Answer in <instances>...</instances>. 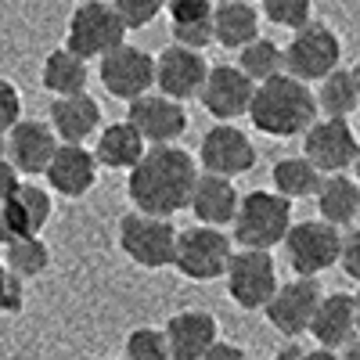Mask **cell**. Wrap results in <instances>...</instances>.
<instances>
[{
  "label": "cell",
  "mask_w": 360,
  "mask_h": 360,
  "mask_svg": "<svg viewBox=\"0 0 360 360\" xmlns=\"http://www.w3.org/2000/svg\"><path fill=\"white\" fill-rule=\"evenodd\" d=\"M202 108L217 119V123H234L252 112L256 101V83L238 69V65H213L209 83L202 90Z\"/></svg>",
  "instance_id": "obj_16"
},
{
  "label": "cell",
  "mask_w": 360,
  "mask_h": 360,
  "mask_svg": "<svg viewBox=\"0 0 360 360\" xmlns=\"http://www.w3.org/2000/svg\"><path fill=\"white\" fill-rule=\"evenodd\" d=\"M58 148H62V141L44 119H22L8 134V159L22 176H47Z\"/></svg>",
  "instance_id": "obj_17"
},
{
  "label": "cell",
  "mask_w": 360,
  "mask_h": 360,
  "mask_svg": "<svg viewBox=\"0 0 360 360\" xmlns=\"http://www.w3.org/2000/svg\"><path fill=\"white\" fill-rule=\"evenodd\" d=\"M321 299H324V292H321L317 278H292V281H281L278 295L270 299V307L263 314L274 332H281L285 339H295V335L310 332Z\"/></svg>",
  "instance_id": "obj_13"
},
{
  "label": "cell",
  "mask_w": 360,
  "mask_h": 360,
  "mask_svg": "<svg viewBox=\"0 0 360 360\" xmlns=\"http://www.w3.org/2000/svg\"><path fill=\"white\" fill-rule=\"evenodd\" d=\"M51 130L58 134L62 144H86L94 134H101V105L90 94H76V98H54L51 101V115H47Z\"/></svg>",
  "instance_id": "obj_22"
},
{
  "label": "cell",
  "mask_w": 360,
  "mask_h": 360,
  "mask_svg": "<svg viewBox=\"0 0 360 360\" xmlns=\"http://www.w3.org/2000/svg\"><path fill=\"white\" fill-rule=\"evenodd\" d=\"M238 69H242L259 86V83H266V79H274V76L285 72V47H278L274 40L259 37L256 44L238 51Z\"/></svg>",
  "instance_id": "obj_30"
},
{
  "label": "cell",
  "mask_w": 360,
  "mask_h": 360,
  "mask_svg": "<svg viewBox=\"0 0 360 360\" xmlns=\"http://www.w3.org/2000/svg\"><path fill=\"white\" fill-rule=\"evenodd\" d=\"M353 299H356V324H360V292H356Z\"/></svg>",
  "instance_id": "obj_47"
},
{
  "label": "cell",
  "mask_w": 360,
  "mask_h": 360,
  "mask_svg": "<svg viewBox=\"0 0 360 360\" xmlns=\"http://www.w3.org/2000/svg\"><path fill=\"white\" fill-rule=\"evenodd\" d=\"M217 11L213 0H166L169 25H188V22H209Z\"/></svg>",
  "instance_id": "obj_36"
},
{
  "label": "cell",
  "mask_w": 360,
  "mask_h": 360,
  "mask_svg": "<svg viewBox=\"0 0 360 360\" xmlns=\"http://www.w3.org/2000/svg\"><path fill=\"white\" fill-rule=\"evenodd\" d=\"M317 108L324 119H349L360 108V90L353 79V69H335L328 79L317 83Z\"/></svg>",
  "instance_id": "obj_28"
},
{
  "label": "cell",
  "mask_w": 360,
  "mask_h": 360,
  "mask_svg": "<svg viewBox=\"0 0 360 360\" xmlns=\"http://www.w3.org/2000/svg\"><path fill=\"white\" fill-rule=\"evenodd\" d=\"M259 11L256 4H242V0H224L213 11V33L217 44L227 51H242L259 40Z\"/></svg>",
  "instance_id": "obj_25"
},
{
  "label": "cell",
  "mask_w": 360,
  "mask_h": 360,
  "mask_svg": "<svg viewBox=\"0 0 360 360\" xmlns=\"http://www.w3.org/2000/svg\"><path fill=\"white\" fill-rule=\"evenodd\" d=\"M353 79H356V90H360V62L353 65Z\"/></svg>",
  "instance_id": "obj_46"
},
{
  "label": "cell",
  "mask_w": 360,
  "mask_h": 360,
  "mask_svg": "<svg viewBox=\"0 0 360 360\" xmlns=\"http://www.w3.org/2000/svg\"><path fill=\"white\" fill-rule=\"evenodd\" d=\"M0 159H8V134H0Z\"/></svg>",
  "instance_id": "obj_44"
},
{
  "label": "cell",
  "mask_w": 360,
  "mask_h": 360,
  "mask_svg": "<svg viewBox=\"0 0 360 360\" xmlns=\"http://www.w3.org/2000/svg\"><path fill=\"white\" fill-rule=\"evenodd\" d=\"M79 4H98V0H79Z\"/></svg>",
  "instance_id": "obj_48"
},
{
  "label": "cell",
  "mask_w": 360,
  "mask_h": 360,
  "mask_svg": "<svg viewBox=\"0 0 360 360\" xmlns=\"http://www.w3.org/2000/svg\"><path fill=\"white\" fill-rule=\"evenodd\" d=\"M342 238L346 234H339V227L324 220L295 224L285 242V256H288V266L295 270V278H317L324 270H332L342 259Z\"/></svg>",
  "instance_id": "obj_10"
},
{
  "label": "cell",
  "mask_w": 360,
  "mask_h": 360,
  "mask_svg": "<svg viewBox=\"0 0 360 360\" xmlns=\"http://www.w3.org/2000/svg\"><path fill=\"white\" fill-rule=\"evenodd\" d=\"M198 176H202V166L184 148H176V144L148 148V155L130 169V180H127L134 213L159 217V220L176 217L180 209L191 205Z\"/></svg>",
  "instance_id": "obj_1"
},
{
  "label": "cell",
  "mask_w": 360,
  "mask_h": 360,
  "mask_svg": "<svg viewBox=\"0 0 360 360\" xmlns=\"http://www.w3.org/2000/svg\"><path fill=\"white\" fill-rule=\"evenodd\" d=\"M303 360H346L342 353H332V349H310V353H303Z\"/></svg>",
  "instance_id": "obj_42"
},
{
  "label": "cell",
  "mask_w": 360,
  "mask_h": 360,
  "mask_svg": "<svg viewBox=\"0 0 360 360\" xmlns=\"http://www.w3.org/2000/svg\"><path fill=\"white\" fill-rule=\"evenodd\" d=\"M127 33L130 29L112 8V0H98V4H79L72 11L65 47L86 58V62H101V58H108L112 51L127 44Z\"/></svg>",
  "instance_id": "obj_4"
},
{
  "label": "cell",
  "mask_w": 360,
  "mask_h": 360,
  "mask_svg": "<svg viewBox=\"0 0 360 360\" xmlns=\"http://www.w3.org/2000/svg\"><path fill=\"white\" fill-rule=\"evenodd\" d=\"M162 332L173 360H202L220 342V324L209 310H180L162 324Z\"/></svg>",
  "instance_id": "obj_18"
},
{
  "label": "cell",
  "mask_w": 360,
  "mask_h": 360,
  "mask_svg": "<svg viewBox=\"0 0 360 360\" xmlns=\"http://www.w3.org/2000/svg\"><path fill=\"white\" fill-rule=\"evenodd\" d=\"M234 238H227L217 227H188L180 231V242H176V270L184 274L188 281H217L227 278V266L234 259Z\"/></svg>",
  "instance_id": "obj_7"
},
{
  "label": "cell",
  "mask_w": 360,
  "mask_h": 360,
  "mask_svg": "<svg viewBox=\"0 0 360 360\" xmlns=\"http://www.w3.org/2000/svg\"><path fill=\"white\" fill-rule=\"evenodd\" d=\"M259 15H263L266 22L281 25V29H292V33H299L303 25H310L314 0H259Z\"/></svg>",
  "instance_id": "obj_33"
},
{
  "label": "cell",
  "mask_w": 360,
  "mask_h": 360,
  "mask_svg": "<svg viewBox=\"0 0 360 360\" xmlns=\"http://www.w3.org/2000/svg\"><path fill=\"white\" fill-rule=\"evenodd\" d=\"M18 176H22V173L11 166V159H0V205L11 202V198L18 195V188H22Z\"/></svg>",
  "instance_id": "obj_40"
},
{
  "label": "cell",
  "mask_w": 360,
  "mask_h": 360,
  "mask_svg": "<svg viewBox=\"0 0 360 360\" xmlns=\"http://www.w3.org/2000/svg\"><path fill=\"white\" fill-rule=\"evenodd\" d=\"M342 356H346V360H360V339H356V342H353V346H349Z\"/></svg>",
  "instance_id": "obj_43"
},
{
  "label": "cell",
  "mask_w": 360,
  "mask_h": 360,
  "mask_svg": "<svg viewBox=\"0 0 360 360\" xmlns=\"http://www.w3.org/2000/svg\"><path fill=\"white\" fill-rule=\"evenodd\" d=\"M202 360H245V349H242V346H234V342H224V339H220V342H217L213 349H209Z\"/></svg>",
  "instance_id": "obj_41"
},
{
  "label": "cell",
  "mask_w": 360,
  "mask_h": 360,
  "mask_svg": "<svg viewBox=\"0 0 360 360\" xmlns=\"http://www.w3.org/2000/svg\"><path fill=\"white\" fill-rule=\"evenodd\" d=\"M227 295L234 299L242 310H266L270 299L278 295V263L274 252H259V249H238L231 266H227Z\"/></svg>",
  "instance_id": "obj_9"
},
{
  "label": "cell",
  "mask_w": 360,
  "mask_h": 360,
  "mask_svg": "<svg viewBox=\"0 0 360 360\" xmlns=\"http://www.w3.org/2000/svg\"><path fill=\"white\" fill-rule=\"evenodd\" d=\"M148 155V141L127 123H108L101 134H98V144H94V159L98 166L105 169H123L130 173L141 159Z\"/></svg>",
  "instance_id": "obj_23"
},
{
  "label": "cell",
  "mask_w": 360,
  "mask_h": 360,
  "mask_svg": "<svg viewBox=\"0 0 360 360\" xmlns=\"http://www.w3.org/2000/svg\"><path fill=\"white\" fill-rule=\"evenodd\" d=\"M317 94H310L307 83L292 79L288 72L274 76L256 86V101H252V127L266 137H299L317 123Z\"/></svg>",
  "instance_id": "obj_2"
},
{
  "label": "cell",
  "mask_w": 360,
  "mask_h": 360,
  "mask_svg": "<svg viewBox=\"0 0 360 360\" xmlns=\"http://www.w3.org/2000/svg\"><path fill=\"white\" fill-rule=\"evenodd\" d=\"M292 227H295L292 202L285 195H278L274 188H256V191L242 195V209H238V220L231 231H234V245L270 252L274 245L288 242Z\"/></svg>",
  "instance_id": "obj_3"
},
{
  "label": "cell",
  "mask_w": 360,
  "mask_h": 360,
  "mask_svg": "<svg viewBox=\"0 0 360 360\" xmlns=\"http://www.w3.org/2000/svg\"><path fill=\"white\" fill-rule=\"evenodd\" d=\"M127 123L148 141V148H169L188 134V108L166 94H148L127 108Z\"/></svg>",
  "instance_id": "obj_14"
},
{
  "label": "cell",
  "mask_w": 360,
  "mask_h": 360,
  "mask_svg": "<svg viewBox=\"0 0 360 360\" xmlns=\"http://www.w3.org/2000/svg\"><path fill=\"white\" fill-rule=\"evenodd\" d=\"M270 184H274L278 195H285L288 202L295 198H317L321 184H324V173L307 159V155H292V159H278L274 173H270Z\"/></svg>",
  "instance_id": "obj_27"
},
{
  "label": "cell",
  "mask_w": 360,
  "mask_h": 360,
  "mask_svg": "<svg viewBox=\"0 0 360 360\" xmlns=\"http://www.w3.org/2000/svg\"><path fill=\"white\" fill-rule=\"evenodd\" d=\"M169 37H173L176 47H188V51H205L209 44H217L213 18L209 22H188V25H169Z\"/></svg>",
  "instance_id": "obj_35"
},
{
  "label": "cell",
  "mask_w": 360,
  "mask_h": 360,
  "mask_svg": "<svg viewBox=\"0 0 360 360\" xmlns=\"http://www.w3.org/2000/svg\"><path fill=\"white\" fill-rule=\"evenodd\" d=\"M191 217L202 224V227H234L238 220V209H242V195H238L234 180L227 176H213V173H202L198 184H195V195H191Z\"/></svg>",
  "instance_id": "obj_20"
},
{
  "label": "cell",
  "mask_w": 360,
  "mask_h": 360,
  "mask_svg": "<svg viewBox=\"0 0 360 360\" xmlns=\"http://www.w3.org/2000/svg\"><path fill=\"white\" fill-rule=\"evenodd\" d=\"M123 360H173L162 328H134L123 346Z\"/></svg>",
  "instance_id": "obj_32"
},
{
  "label": "cell",
  "mask_w": 360,
  "mask_h": 360,
  "mask_svg": "<svg viewBox=\"0 0 360 360\" xmlns=\"http://www.w3.org/2000/svg\"><path fill=\"white\" fill-rule=\"evenodd\" d=\"M303 155L324 176L346 173L360 155V141L349 127V119H317V123L303 134Z\"/></svg>",
  "instance_id": "obj_12"
},
{
  "label": "cell",
  "mask_w": 360,
  "mask_h": 360,
  "mask_svg": "<svg viewBox=\"0 0 360 360\" xmlns=\"http://www.w3.org/2000/svg\"><path fill=\"white\" fill-rule=\"evenodd\" d=\"M274 360H278V356H274Z\"/></svg>",
  "instance_id": "obj_50"
},
{
  "label": "cell",
  "mask_w": 360,
  "mask_h": 360,
  "mask_svg": "<svg viewBox=\"0 0 360 360\" xmlns=\"http://www.w3.org/2000/svg\"><path fill=\"white\" fill-rule=\"evenodd\" d=\"M4 263H8L11 274H18L22 281H29V278L47 274L51 249H47L44 238H22V242H15V245L4 249Z\"/></svg>",
  "instance_id": "obj_31"
},
{
  "label": "cell",
  "mask_w": 360,
  "mask_h": 360,
  "mask_svg": "<svg viewBox=\"0 0 360 360\" xmlns=\"http://www.w3.org/2000/svg\"><path fill=\"white\" fill-rule=\"evenodd\" d=\"M353 180L360 184V155H356V162H353Z\"/></svg>",
  "instance_id": "obj_45"
},
{
  "label": "cell",
  "mask_w": 360,
  "mask_h": 360,
  "mask_svg": "<svg viewBox=\"0 0 360 360\" xmlns=\"http://www.w3.org/2000/svg\"><path fill=\"white\" fill-rule=\"evenodd\" d=\"M317 217L332 227H349L360 220V184L346 173L324 176V184L317 191Z\"/></svg>",
  "instance_id": "obj_26"
},
{
  "label": "cell",
  "mask_w": 360,
  "mask_h": 360,
  "mask_svg": "<svg viewBox=\"0 0 360 360\" xmlns=\"http://www.w3.org/2000/svg\"><path fill=\"white\" fill-rule=\"evenodd\" d=\"M112 8L127 22V29H144L159 18V11H166V0H112Z\"/></svg>",
  "instance_id": "obj_34"
},
{
  "label": "cell",
  "mask_w": 360,
  "mask_h": 360,
  "mask_svg": "<svg viewBox=\"0 0 360 360\" xmlns=\"http://www.w3.org/2000/svg\"><path fill=\"white\" fill-rule=\"evenodd\" d=\"M40 83L44 90H51L54 98H76L86 94V83H90V62L79 58L69 47H54L44 58V69H40Z\"/></svg>",
  "instance_id": "obj_24"
},
{
  "label": "cell",
  "mask_w": 360,
  "mask_h": 360,
  "mask_svg": "<svg viewBox=\"0 0 360 360\" xmlns=\"http://www.w3.org/2000/svg\"><path fill=\"white\" fill-rule=\"evenodd\" d=\"M310 335L321 349H349L360 335V324H356V299L349 292H332L321 299V307L314 314L310 324Z\"/></svg>",
  "instance_id": "obj_19"
},
{
  "label": "cell",
  "mask_w": 360,
  "mask_h": 360,
  "mask_svg": "<svg viewBox=\"0 0 360 360\" xmlns=\"http://www.w3.org/2000/svg\"><path fill=\"white\" fill-rule=\"evenodd\" d=\"M198 166L202 173H213V176H242L256 166V144L252 137L234 127V123H217L213 130H205L198 141Z\"/></svg>",
  "instance_id": "obj_11"
},
{
  "label": "cell",
  "mask_w": 360,
  "mask_h": 360,
  "mask_svg": "<svg viewBox=\"0 0 360 360\" xmlns=\"http://www.w3.org/2000/svg\"><path fill=\"white\" fill-rule=\"evenodd\" d=\"M11 209L18 213L22 227L29 238H40V231L47 227V220L54 217V198H51V188L44 184H33V180H25L18 188V195L11 198Z\"/></svg>",
  "instance_id": "obj_29"
},
{
  "label": "cell",
  "mask_w": 360,
  "mask_h": 360,
  "mask_svg": "<svg viewBox=\"0 0 360 360\" xmlns=\"http://www.w3.org/2000/svg\"><path fill=\"white\" fill-rule=\"evenodd\" d=\"M94 180H98V159L86 144H62L58 148V155L47 169V188L54 195L76 202V198L90 195Z\"/></svg>",
  "instance_id": "obj_21"
},
{
  "label": "cell",
  "mask_w": 360,
  "mask_h": 360,
  "mask_svg": "<svg viewBox=\"0 0 360 360\" xmlns=\"http://www.w3.org/2000/svg\"><path fill=\"white\" fill-rule=\"evenodd\" d=\"M176 242H180V231L173 227V220L144 217V213H127L119 220V249L130 263L144 270L176 266Z\"/></svg>",
  "instance_id": "obj_5"
},
{
  "label": "cell",
  "mask_w": 360,
  "mask_h": 360,
  "mask_svg": "<svg viewBox=\"0 0 360 360\" xmlns=\"http://www.w3.org/2000/svg\"><path fill=\"white\" fill-rule=\"evenodd\" d=\"M209 72L213 65L205 62L202 51H188V47H176L169 44L162 54H159V76H155V86L159 94L173 98V101H191V98H202V90L209 83Z\"/></svg>",
  "instance_id": "obj_15"
},
{
  "label": "cell",
  "mask_w": 360,
  "mask_h": 360,
  "mask_svg": "<svg viewBox=\"0 0 360 360\" xmlns=\"http://www.w3.org/2000/svg\"><path fill=\"white\" fill-rule=\"evenodd\" d=\"M342 270L353 278V281H360V231H349L346 238H342Z\"/></svg>",
  "instance_id": "obj_39"
},
{
  "label": "cell",
  "mask_w": 360,
  "mask_h": 360,
  "mask_svg": "<svg viewBox=\"0 0 360 360\" xmlns=\"http://www.w3.org/2000/svg\"><path fill=\"white\" fill-rule=\"evenodd\" d=\"M342 62V44L335 37V29H328L324 22H310L292 40L285 44V72L299 83H321L328 79Z\"/></svg>",
  "instance_id": "obj_6"
},
{
  "label": "cell",
  "mask_w": 360,
  "mask_h": 360,
  "mask_svg": "<svg viewBox=\"0 0 360 360\" xmlns=\"http://www.w3.org/2000/svg\"><path fill=\"white\" fill-rule=\"evenodd\" d=\"M25 303V281L11 274L8 263L0 259V314H22Z\"/></svg>",
  "instance_id": "obj_37"
},
{
  "label": "cell",
  "mask_w": 360,
  "mask_h": 360,
  "mask_svg": "<svg viewBox=\"0 0 360 360\" xmlns=\"http://www.w3.org/2000/svg\"><path fill=\"white\" fill-rule=\"evenodd\" d=\"M22 123V94L11 79L0 76V134H11Z\"/></svg>",
  "instance_id": "obj_38"
},
{
  "label": "cell",
  "mask_w": 360,
  "mask_h": 360,
  "mask_svg": "<svg viewBox=\"0 0 360 360\" xmlns=\"http://www.w3.org/2000/svg\"><path fill=\"white\" fill-rule=\"evenodd\" d=\"M101 86L119 101H141L148 94H155V76H159V58L148 54L137 44H123L119 51H112L108 58H101Z\"/></svg>",
  "instance_id": "obj_8"
},
{
  "label": "cell",
  "mask_w": 360,
  "mask_h": 360,
  "mask_svg": "<svg viewBox=\"0 0 360 360\" xmlns=\"http://www.w3.org/2000/svg\"><path fill=\"white\" fill-rule=\"evenodd\" d=\"M242 4H256V0H242Z\"/></svg>",
  "instance_id": "obj_49"
}]
</instances>
